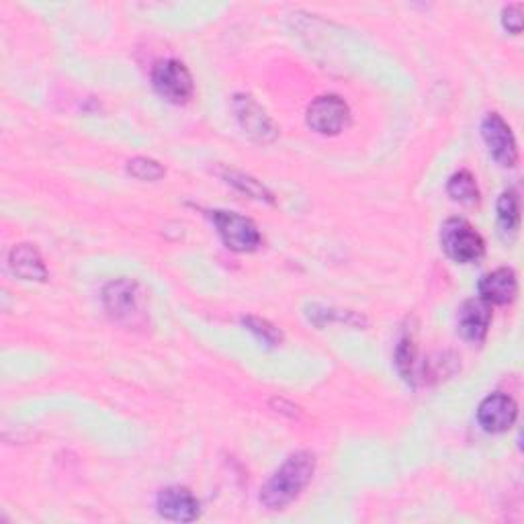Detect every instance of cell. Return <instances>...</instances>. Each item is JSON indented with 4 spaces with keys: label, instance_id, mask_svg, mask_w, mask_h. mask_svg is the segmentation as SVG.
Wrapping results in <instances>:
<instances>
[{
    "label": "cell",
    "instance_id": "cell-1",
    "mask_svg": "<svg viewBox=\"0 0 524 524\" xmlns=\"http://www.w3.org/2000/svg\"><path fill=\"white\" fill-rule=\"evenodd\" d=\"M316 471V457L308 451H299L287 457V461L271 475L269 482L260 490V502L269 510H281L291 504L308 488Z\"/></svg>",
    "mask_w": 524,
    "mask_h": 524
},
{
    "label": "cell",
    "instance_id": "cell-18",
    "mask_svg": "<svg viewBox=\"0 0 524 524\" xmlns=\"http://www.w3.org/2000/svg\"><path fill=\"white\" fill-rule=\"evenodd\" d=\"M127 172L131 174V177H136L138 181H146V183H154V181H160L166 170L160 162L152 160V158H144V156H138L134 160L127 162Z\"/></svg>",
    "mask_w": 524,
    "mask_h": 524
},
{
    "label": "cell",
    "instance_id": "cell-12",
    "mask_svg": "<svg viewBox=\"0 0 524 524\" xmlns=\"http://www.w3.org/2000/svg\"><path fill=\"white\" fill-rule=\"evenodd\" d=\"M479 297L488 301L490 305H506L512 303L518 295V279L512 269H496L479 279L477 285Z\"/></svg>",
    "mask_w": 524,
    "mask_h": 524
},
{
    "label": "cell",
    "instance_id": "cell-2",
    "mask_svg": "<svg viewBox=\"0 0 524 524\" xmlns=\"http://www.w3.org/2000/svg\"><path fill=\"white\" fill-rule=\"evenodd\" d=\"M441 244L447 256L459 265H471L486 254V242L469 222L451 217L441 228Z\"/></svg>",
    "mask_w": 524,
    "mask_h": 524
},
{
    "label": "cell",
    "instance_id": "cell-10",
    "mask_svg": "<svg viewBox=\"0 0 524 524\" xmlns=\"http://www.w3.org/2000/svg\"><path fill=\"white\" fill-rule=\"evenodd\" d=\"M492 324V308L482 297L467 299L457 314V330L469 342H482Z\"/></svg>",
    "mask_w": 524,
    "mask_h": 524
},
{
    "label": "cell",
    "instance_id": "cell-4",
    "mask_svg": "<svg viewBox=\"0 0 524 524\" xmlns=\"http://www.w3.org/2000/svg\"><path fill=\"white\" fill-rule=\"evenodd\" d=\"M211 222L220 234L222 242L234 250V252H254L260 246V232L248 217L234 213V211H222L215 209L209 213Z\"/></svg>",
    "mask_w": 524,
    "mask_h": 524
},
{
    "label": "cell",
    "instance_id": "cell-8",
    "mask_svg": "<svg viewBox=\"0 0 524 524\" xmlns=\"http://www.w3.org/2000/svg\"><path fill=\"white\" fill-rule=\"evenodd\" d=\"M482 136L496 162L508 168L518 162V146L512 129L498 113L486 115V119L482 121Z\"/></svg>",
    "mask_w": 524,
    "mask_h": 524
},
{
    "label": "cell",
    "instance_id": "cell-7",
    "mask_svg": "<svg viewBox=\"0 0 524 524\" xmlns=\"http://www.w3.org/2000/svg\"><path fill=\"white\" fill-rule=\"evenodd\" d=\"M348 123H351V109L336 95L318 97L308 107V125L322 136H336Z\"/></svg>",
    "mask_w": 524,
    "mask_h": 524
},
{
    "label": "cell",
    "instance_id": "cell-11",
    "mask_svg": "<svg viewBox=\"0 0 524 524\" xmlns=\"http://www.w3.org/2000/svg\"><path fill=\"white\" fill-rule=\"evenodd\" d=\"M158 512L162 518L170 522H193L199 518V500L193 496L191 490L172 486L158 494L156 500Z\"/></svg>",
    "mask_w": 524,
    "mask_h": 524
},
{
    "label": "cell",
    "instance_id": "cell-17",
    "mask_svg": "<svg viewBox=\"0 0 524 524\" xmlns=\"http://www.w3.org/2000/svg\"><path fill=\"white\" fill-rule=\"evenodd\" d=\"M496 211H498V224L504 232H510L514 234L520 226V203H518V195L514 189L510 191H504L498 199V205H496Z\"/></svg>",
    "mask_w": 524,
    "mask_h": 524
},
{
    "label": "cell",
    "instance_id": "cell-13",
    "mask_svg": "<svg viewBox=\"0 0 524 524\" xmlns=\"http://www.w3.org/2000/svg\"><path fill=\"white\" fill-rule=\"evenodd\" d=\"M9 269L23 281H46L48 267L43 262L39 250L33 244L13 246L9 252Z\"/></svg>",
    "mask_w": 524,
    "mask_h": 524
},
{
    "label": "cell",
    "instance_id": "cell-9",
    "mask_svg": "<svg viewBox=\"0 0 524 524\" xmlns=\"http://www.w3.org/2000/svg\"><path fill=\"white\" fill-rule=\"evenodd\" d=\"M518 416L516 402L506 393H492L477 408V422L486 432L500 434L512 428Z\"/></svg>",
    "mask_w": 524,
    "mask_h": 524
},
{
    "label": "cell",
    "instance_id": "cell-20",
    "mask_svg": "<svg viewBox=\"0 0 524 524\" xmlns=\"http://www.w3.org/2000/svg\"><path fill=\"white\" fill-rule=\"evenodd\" d=\"M522 5H510L502 11V25L510 33H520L522 31Z\"/></svg>",
    "mask_w": 524,
    "mask_h": 524
},
{
    "label": "cell",
    "instance_id": "cell-6",
    "mask_svg": "<svg viewBox=\"0 0 524 524\" xmlns=\"http://www.w3.org/2000/svg\"><path fill=\"white\" fill-rule=\"evenodd\" d=\"M232 109L240 127L244 129V134H248L254 142L269 144L277 140V123L250 95H236L232 101Z\"/></svg>",
    "mask_w": 524,
    "mask_h": 524
},
{
    "label": "cell",
    "instance_id": "cell-3",
    "mask_svg": "<svg viewBox=\"0 0 524 524\" xmlns=\"http://www.w3.org/2000/svg\"><path fill=\"white\" fill-rule=\"evenodd\" d=\"M154 91L168 103L183 105L193 97L195 82L189 68L179 60H162L152 70Z\"/></svg>",
    "mask_w": 524,
    "mask_h": 524
},
{
    "label": "cell",
    "instance_id": "cell-19",
    "mask_svg": "<svg viewBox=\"0 0 524 524\" xmlns=\"http://www.w3.org/2000/svg\"><path fill=\"white\" fill-rule=\"evenodd\" d=\"M242 324H244L260 342H265L267 346H277V344H281V340H283V332H281L277 326H273L271 322L262 320V318L246 316V318H242Z\"/></svg>",
    "mask_w": 524,
    "mask_h": 524
},
{
    "label": "cell",
    "instance_id": "cell-14",
    "mask_svg": "<svg viewBox=\"0 0 524 524\" xmlns=\"http://www.w3.org/2000/svg\"><path fill=\"white\" fill-rule=\"evenodd\" d=\"M447 193L451 195V199L465 205H473L479 201V189L475 177L469 170H459L453 174L447 183Z\"/></svg>",
    "mask_w": 524,
    "mask_h": 524
},
{
    "label": "cell",
    "instance_id": "cell-15",
    "mask_svg": "<svg viewBox=\"0 0 524 524\" xmlns=\"http://www.w3.org/2000/svg\"><path fill=\"white\" fill-rule=\"evenodd\" d=\"M224 179L226 183H230L232 187H236L240 193L252 197V199H258V201H265V203H273V195L271 191L258 183L256 179H252L250 174H244L240 170H224Z\"/></svg>",
    "mask_w": 524,
    "mask_h": 524
},
{
    "label": "cell",
    "instance_id": "cell-5",
    "mask_svg": "<svg viewBox=\"0 0 524 524\" xmlns=\"http://www.w3.org/2000/svg\"><path fill=\"white\" fill-rule=\"evenodd\" d=\"M105 310L117 322L136 324L142 316V293L140 285L129 279L111 281L103 291Z\"/></svg>",
    "mask_w": 524,
    "mask_h": 524
},
{
    "label": "cell",
    "instance_id": "cell-16",
    "mask_svg": "<svg viewBox=\"0 0 524 524\" xmlns=\"http://www.w3.org/2000/svg\"><path fill=\"white\" fill-rule=\"evenodd\" d=\"M416 359H418V348L412 338V334L402 336L398 348H396V367L402 375V379L410 385H416Z\"/></svg>",
    "mask_w": 524,
    "mask_h": 524
}]
</instances>
